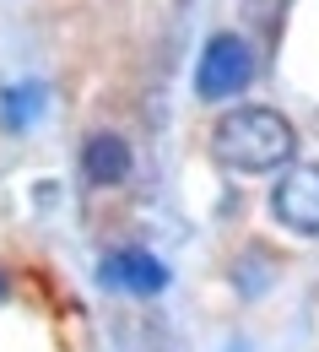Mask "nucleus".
I'll return each mask as SVG.
<instances>
[{"mask_svg":"<svg viewBox=\"0 0 319 352\" xmlns=\"http://www.w3.org/2000/svg\"><path fill=\"white\" fill-rule=\"evenodd\" d=\"M103 282L152 298V293L168 287V265L157 261V255H146V250H119V255H103Z\"/></svg>","mask_w":319,"mask_h":352,"instance_id":"nucleus-4","label":"nucleus"},{"mask_svg":"<svg viewBox=\"0 0 319 352\" xmlns=\"http://www.w3.org/2000/svg\"><path fill=\"white\" fill-rule=\"evenodd\" d=\"M292 146L298 131L287 114H276L265 103H249V109H233L217 120L211 131V157L228 168V174H271L292 163Z\"/></svg>","mask_w":319,"mask_h":352,"instance_id":"nucleus-1","label":"nucleus"},{"mask_svg":"<svg viewBox=\"0 0 319 352\" xmlns=\"http://www.w3.org/2000/svg\"><path fill=\"white\" fill-rule=\"evenodd\" d=\"M271 217L281 222L287 233L314 239V233H319V163H292L287 174L276 179Z\"/></svg>","mask_w":319,"mask_h":352,"instance_id":"nucleus-3","label":"nucleus"},{"mask_svg":"<svg viewBox=\"0 0 319 352\" xmlns=\"http://www.w3.org/2000/svg\"><path fill=\"white\" fill-rule=\"evenodd\" d=\"M0 114H5L11 131H22V125L38 114V87H11V92H5V103H0Z\"/></svg>","mask_w":319,"mask_h":352,"instance_id":"nucleus-6","label":"nucleus"},{"mask_svg":"<svg viewBox=\"0 0 319 352\" xmlns=\"http://www.w3.org/2000/svg\"><path fill=\"white\" fill-rule=\"evenodd\" d=\"M0 298H5V276H0Z\"/></svg>","mask_w":319,"mask_h":352,"instance_id":"nucleus-7","label":"nucleus"},{"mask_svg":"<svg viewBox=\"0 0 319 352\" xmlns=\"http://www.w3.org/2000/svg\"><path fill=\"white\" fill-rule=\"evenodd\" d=\"M82 174H87V184H97V190H114V184H125L130 179V141L114 131H97L82 146Z\"/></svg>","mask_w":319,"mask_h":352,"instance_id":"nucleus-5","label":"nucleus"},{"mask_svg":"<svg viewBox=\"0 0 319 352\" xmlns=\"http://www.w3.org/2000/svg\"><path fill=\"white\" fill-rule=\"evenodd\" d=\"M255 82V49L238 33H217L211 44L200 49V65H195V98L206 103H222Z\"/></svg>","mask_w":319,"mask_h":352,"instance_id":"nucleus-2","label":"nucleus"}]
</instances>
